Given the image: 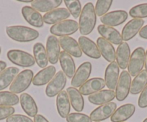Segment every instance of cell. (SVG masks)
Here are the masks:
<instances>
[{
    "mask_svg": "<svg viewBox=\"0 0 147 122\" xmlns=\"http://www.w3.org/2000/svg\"><path fill=\"white\" fill-rule=\"evenodd\" d=\"M145 50L141 47L136 48L132 53L128 65V72L131 76L136 77L143 71L145 65Z\"/></svg>",
    "mask_w": 147,
    "mask_h": 122,
    "instance_id": "obj_4",
    "label": "cell"
},
{
    "mask_svg": "<svg viewBox=\"0 0 147 122\" xmlns=\"http://www.w3.org/2000/svg\"><path fill=\"white\" fill-rule=\"evenodd\" d=\"M97 122H99V121H97Z\"/></svg>",
    "mask_w": 147,
    "mask_h": 122,
    "instance_id": "obj_49",
    "label": "cell"
},
{
    "mask_svg": "<svg viewBox=\"0 0 147 122\" xmlns=\"http://www.w3.org/2000/svg\"><path fill=\"white\" fill-rule=\"evenodd\" d=\"M6 122H34L28 116L22 114H13L7 119Z\"/></svg>",
    "mask_w": 147,
    "mask_h": 122,
    "instance_id": "obj_39",
    "label": "cell"
},
{
    "mask_svg": "<svg viewBox=\"0 0 147 122\" xmlns=\"http://www.w3.org/2000/svg\"><path fill=\"white\" fill-rule=\"evenodd\" d=\"M56 72V68L53 65H50L43 68L34 76L32 84L36 86H41L49 83L52 78L55 76Z\"/></svg>",
    "mask_w": 147,
    "mask_h": 122,
    "instance_id": "obj_24",
    "label": "cell"
},
{
    "mask_svg": "<svg viewBox=\"0 0 147 122\" xmlns=\"http://www.w3.org/2000/svg\"><path fill=\"white\" fill-rule=\"evenodd\" d=\"M97 31L102 37L105 39L110 43L120 45L123 43V38L121 33L114 27L100 25L97 27Z\"/></svg>",
    "mask_w": 147,
    "mask_h": 122,
    "instance_id": "obj_17",
    "label": "cell"
},
{
    "mask_svg": "<svg viewBox=\"0 0 147 122\" xmlns=\"http://www.w3.org/2000/svg\"><path fill=\"white\" fill-rule=\"evenodd\" d=\"M6 33L9 38L20 43L33 41L39 37V33L37 30L21 25L7 27Z\"/></svg>",
    "mask_w": 147,
    "mask_h": 122,
    "instance_id": "obj_2",
    "label": "cell"
},
{
    "mask_svg": "<svg viewBox=\"0 0 147 122\" xmlns=\"http://www.w3.org/2000/svg\"><path fill=\"white\" fill-rule=\"evenodd\" d=\"M139 36L143 39L147 40V25L143 27L139 32Z\"/></svg>",
    "mask_w": 147,
    "mask_h": 122,
    "instance_id": "obj_43",
    "label": "cell"
},
{
    "mask_svg": "<svg viewBox=\"0 0 147 122\" xmlns=\"http://www.w3.org/2000/svg\"><path fill=\"white\" fill-rule=\"evenodd\" d=\"M129 15L134 19H143L147 17V3L140 4L131 8Z\"/></svg>",
    "mask_w": 147,
    "mask_h": 122,
    "instance_id": "obj_36",
    "label": "cell"
},
{
    "mask_svg": "<svg viewBox=\"0 0 147 122\" xmlns=\"http://www.w3.org/2000/svg\"><path fill=\"white\" fill-rule=\"evenodd\" d=\"M138 105L141 109L147 107V85L141 93V95L138 98Z\"/></svg>",
    "mask_w": 147,
    "mask_h": 122,
    "instance_id": "obj_41",
    "label": "cell"
},
{
    "mask_svg": "<svg viewBox=\"0 0 147 122\" xmlns=\"http://www.w3.org/2000/svg\"><path fill=\"white\" fill-rule=\"evenodd\" d=\"M92 73V64L90 62H84L77 68L72 78L71 84L74 88L81 87L83 84L88 81Z\"/></svg>",
    "mask_w": 147,
    "mask_h": 122,
    "instance_id": "obj_9",
    "label": "cell"
},
{
    "mask_svg": "<svg viewBox=\"0 0 147 122\" xmlns=\"http://www.w3.org/2000/svg\"><path fill=\"white\" fill-rule=\"evenodd\" d=\"M144 20L142 19H133L130 20L122 29L123 40L128 41L134 38L138 33H139L140 30L143 27L144 25Z\"/></svg>",
    "mask_w": 147,
    "mask_h": 122,
    "instance_id": "obj_13",
    "label": "cell"
},
{
    "mask_svg": "<svg viewBox=\"0 0 147 122\" xmlns=\"http://www.w3.org/2000/svg\"><path fill=\"white\" fill-rule=\"evenodd\" d=\"M59 41L63 51L75 57H82V51L77 40L71 37H61Z\"/></svg>",
    "mask_w": 147,
    "mask_h": 122,
    "instance_id": "obj_18",
    "label": "cell"
},
{
    "mask_svg": "<svg viewBox=\"0 0 147 122\" xmlns=\"http://www.w3.org/2000/svg\"><path fill=\"white\" fill-rule=\"evenodd\" d=\"M112 4V0H98L97 1L95 7H94L96 15L101 17L103 15H106L110 9Z\"/></svg>",
    "mask_w": 147,
    "mask_h": 122,
    "instance_id": "obj_37",
    "label": "cell"
},
{
    "mask_svg": "<svg viewBox=\"0 0 147 122\" xmlns=\"http://www.w3.org/2000/svg\"><path fill=\"white\" fill-rule=\"evenodd\" d=\"M117 109V104L114 102H110L106 104L101 105L90 113V119L92 121L97 122L106 120L111 117Z\"/></svg>",
    "mask_w": 147,
    "mask_h": 122,
    "instance_id": "obj_10",
    "label": "cell"
},
{
    "mask_svg": "<svg viewBox=\"0 0 147 122\" xmlns=\"http://www.w3.org/2000/svg\"><path fill=\"white\" fill-rule=\"evenodd\" d=\"M21 107L25 113L30 117H35L38 112V109L33 98L27 93H23L20 97Z\"/></svg>",
    "mask_w": 147,
    "mask_h": 122,
    "instance_id": "obj_27",
    "label": "cell"
},
{
    "mask_svg": "<svg viewBox=\"0 0 147 122\" xmlns=\"http://www.w3.org/2000/svg\"><path fill=\"white\" fill-rule=\"evenodd\" d=\"M20 99L10 91H0V106H12L18 104Z\"/></svg>",
    "mask_w": 147,
    "mask_h": 122,
    "instance_id": "obj_34",
    "label": "cell"
},
{
    "mask_svg": "<svg viewBox=\"0 0 147 122\" xmlns=\"http://www.w3.org/2000/svg\"><path fill=\"white\" fill-rule=\"evenodd\" d=\"M1 51H2V49H1V47H0V54H1Z\"/></svg>",
    "mask_w": 147,
    "mask_h": 122,
    "instance_id": "obj_48",
    "label": "cell"
},
{
    "mask_svg": "<svg viewBox=\"0 0 147 122\" xmlns=\"http://www.w3.org/2000/svg\"><path fill=\"white\" fill-rule=\"evenodd\" d=\"M56 109L59 116L63 119H66L71 110V103L69 101L67 92L61 91L56 97Z\"/></svg>",
    "mask_w": 147,
    "mask_h": 122,
    "instance_id": "obj_28",
    "label": "cell"
},
{
    "mask_svg": "<svg viewBox=\"0 0 147 122\" xmlns=\"http://www.w3.org/2000/svg\"><path fill=\"white\" fill-rule=\"evenodd\" d=\"M7 58L11 63L22 68L33 66L35 60L33 56L21 50H10L7 52Z\"/></svg>",
    "mask_w": 147,
    "mask_h": 122,
    "instance_id": "obj_5",
    "label": "cell"
},
{
    "mask_svg": "<svg viewBox=\"0 0 147 122\" xmlns=\"http://www.w3.org/2000/svg\"><path fill=\"white\" fill-rule=\"evenodd\" d=\"M115 98V92L111 90H102L97 93L90 95L89 101L94 105H104L110 103Z\"/></svg>",
    "mask_w": 147,
    "mask_h": 122,
    "instance_id": "obj_26",
    "label": "cell"
},
{
    "mask_svg": "<svg viewBox=\"0 0 147 122\" xmlns=\"http://www.w3.org/2000/svg\"><path fill=\"white\" fill-rule=\"evenodd\" d=\"M33 57L35 63L40 68H45L49 63L46 49L41 43H37L33 46Z\"/></svg>",
    "mask_w": 147,
    "mask_h": 122,
    "instance_id": "obj_32",
    "label": "cell"
},
{
    "mask_svg": "<svg viewBox=\"0 0 147 122\" xmlns=\"http://www.w3.org/2000/svg\"><path fill=\"white\" fill-rule=\"evenodd\" d=\"M78 43L80 45L82 51L86 55L93 59L100 58L101 54H100L97 44L94 41L90 40L89 37H85V36H81L79 37Z\"/></svg>",
    "mask_w": 147,
    "mask_h": 122,
    "instance_id": "obj_16",
    "label": "cell"
},
{
    "mask_svg": "<svg viewBox=\"0 0 147 122\" xmlns=\"http://www.w3.org/2000/svg\"><path fill=\"white\" fill-rule=\"evenodd\" d=\"M105 87V80L102 78H92L89 79L80 88V91L83 96H90L102 91Z\"/></svg>",
    "mask_w": 147,
    "mask_h": 122,
    "instance_id": "obj_14",
    "label": "cell"
},
{
    "mask_svg": "<svg viewBox=\"0 0 147 122\" xmlns=\"http://www.w3.org/2000/svg\"><path fill=\"white\" fill-rule=\"evenodd\" d=\"M22 15L28 23L35 27H42L43 26V18L41 14L34 9L32 7L25 6L22 8Z\"/></svg>",
    "mask_w": 147,
    "mask_h": 122,
    "instance_id": "obj_19",
    "label": "cell"
},
{
    "mask_svg": "<svg viewBox=\"0 0 147 122\" xmlns=\"http://www.w3.org/2000/svg\"><path fill=\"white\" fill-rule=\"evenodd\" d=\"M19 72L20 69L16 67H9L2 71L0 73V91L5 90L11 85Z\"/></svg>",
    "mask_w": 147,
    "mask_h": 122,
    "instance_id": "obj_31",
    "label": "cell"
},
{
    "mask_svg": "<svg viewBox=\"0 0 147 122\" xmlns=\"http://www.w3.org/2000/svg\"><path fill=\"white\" fill-rule=\"evenodd\" d=\"M96 22L97 15L94 7L92 2H88L84 5L80 14L79 22L80 33L84 36L90 35L94 29Z\"/></svg>",
    "mask_w": 147,
    "mask_h": 122,
    "instance_id": "obj_1",
    "label": "cell"
},
{
    "mask_svg": "<svg viewBox=\"0 0 147 122\" xmlns=\"http://www.w3.org/2000/svg\"><path fill=\"white\" fill-rule=\"evenodd\" d=\"M131 75L128 71H122L115 88V98L118 101H123L128 97L131 91Z\"/></svg>",
    "mask_w": 147,
    "mask_h": 122,
    "instance_id": "obj_7",
    "label": "cell"
},
{
    "mask_svg": "<svg viewBox=\"0 0 147 122\" xmlns=\"http://www.w3.org/2000/svg\"><path fill=\"white\" fill-rule=\"evenodd\" d=\"M79 29V24L73 19H66L53 25L50 28V32L54 36L69 37L74 34Z\"/></svg>",
    "mask_w": 147,
    "mask_h": 122,
    "instance_id": "obj_6",
    "label": "cell"
},
{
    "mask_svg": "<svg viewBox=\"0 0 147 122\" xmlns=\"http://www.w3.org/2000/svg\"><path fill=\"white\" fill-rule=\"evenodd\" d=\"M143 122H147V118H146V119H144V120L143 121Z\"/></svg>",
    "mask_w": 147,
    "mask_h": 122,
    "instance_id": "obj_47",
    "label": "cell"
},
{
    "mask_svg": "<svg viewBox=\"0 0 147 122\" xmlns=\"http://www.w3.org/2000/svg\"><path fill=\"white\" fill-rule=\"evenodd\" d=\"M62 3V0H35L31 3L34 9L40 12H49L57 9Z\"/></svg>",
    "mask_w": 147,
    "mask_h": 122,
    "instance_id": "obj_30",
    "label": "cell"
},
{
    "mask_svg": "<svg viewBox=\"0 0 147 122\" xmlns=\"http://www.w3.org/2000/svg\"><path fill=\"white\" fill-rule=\"evenodd\" d=\"M66 81L67 78L65 74L62 71H59L46 86V96L51 98L59 94L66 86Z\"/></svg>",
    "mask_w": 147,
    "mask_h": 122,
    "instance_id": "obj_8",
    "label": "cell"
},
{
    "mask_svg": "<svg viewBox=\"0 0 147 122\" xmlns=\"http://www.w3.org/2000/svg\"><path fill=\"white\" fill-rule=\"evenodd\" d=\"M130 57H131V50L129 45L125 42L122 43L120 45H118L115 54L116 63L120 68L125 70V68H128Z\"/></svg>",
    "mask_w": 147,
    "mask_h": 122,
    "instance_id": "obj_25",
    "label": "cell"
},
{
    "mask_svg": "<svg viewBox=\"0 0 147 122\" xmlns=\"http://www.w3.org/2000/svg\"><path fill=\"white\" fill-rule=\"evenodd\" d=\"M67 122H92L90 117L87 115L82 113H69L66 117Z\"/></svg>",
    "mask_w": 147,
    "mask_h": 122,
    "instance_id": "obj_38",
    "label": "cell"
},
{
    "mask_svg": "<svg viewBox=\"0 0 147 122\" xmlns=\"http://www.w3.org/2000/svg\"><path fill=\"white\" fill-rule=\"evenodd\" d=\"M120 68L115 61L110 63L105 69V82L109 90L113 91L116 88L117 83L119 79Z\"/></svg>",
    "mask_w": 147,
    "mask_h": 122,
    "instance_id": "obj_12",
    "label": "cell"
},
{
    "mask_svg": "<svg viewBox=\"0 0 147 122\" xmlns=\"http://www.w3.org/2000/svg\"><path fill=\"white\" fill-rule=\"evenodd\" d=\"M6 67H7L6 63H5V61L0 60V73L6 69Z\"/></svg>",
    "mask_w": 147,
    "mask_h": 122,
    "instance_id": "obj_44",
    "label": "cell"
},
{
    "mask_svg": "<svg viewBox=\"0 0 147 122\" xmlns=\"http://www.w3.org/2000/svg\"><path fill=\"white\" fill-rule=\"evenodd\" d=\"M19 2H23V3H32V1H30V0H28V1H24V0H20Z\"/></svg>",
    "mask_w": 147,
    "mask_h": 122,
    "instance_id": "obj_46",
    "label": "cell"
},
{
    "mask_svg": "<svg viewBox=\"0 0 147 122\" xmlns=\"http://www.w3.org/2000/svg\"><path fill=\"white\" fill-rule=\"evenodd\" d=\"M46 53L49 62L54 65L58 63L60 57V44L59 39L54 35L49 36L46 42Z\"/></svg>",
    "mask_w": 147,
    "mask_h": 122,
    "instance_id": "obj_15",
    "label": "cell"
},
{
    "mask_svg": "<svg viewBox=\"0 0 147 122\" xmlns=\"http://www.w3.org/2000/svg\"><path fill=\"white\" fill-rule=\"evenodd\" d=\"M59 62L61 66L62 71L68 78H72L76 72L75 63L71 55L65 51L61 52Z\"/></svg>",
    "mask_w": 147,
    "mask_h": 122,
    "instance_id": "obj_23",
    "label": "cell"
},
{
    "mask_svg": "<svg viewBox=\"0 0 147 122\" xmlns=\"http://www.w3.org/2000/svg\"><path fill=\"white\" fill-rule=\"evenodd\" d=\"M128 15L124 10H115L107 13L100 17V21L104 25L115 27L122 25L128 19Z\"/></svg>",
    "mask_w": 147,
    "mask_h": 122,
    "instance_id": "obj_11",
    "label": "cell"
},
{
    "mask_svg": "<svg viewBox=\"0 0 147 122\" xmlns=\"http://www.w3.org/2000/svg\"><path fill=\"white\" fill-rule=\"evenodd\" d=\"M15 110L12 106H0V121L7 119L14 114Z\"/></svg>",
    "mask_w": 147,
    "mask_h": 122,
    "instance_id": "obj_40",
    "label": "cell"
},
{
    "mask_svg": "<svg viewBox=\"0 0 147 122\" xmlns=\"http://www.w3.org/2000/svg\"><path fill=\"white\" fill-rule=\"evenodd\" d=\"M66 9L74 19L80 17L82 12L81 2L78 0H64L63 1Z\"/></svg>",
    "mask_w": 147,
    "mask_h": 122,
    "instance_id": "obj_35",
    "label": "cell"
},
{
    "mask_svg": "<svg viewBox=\"0 0 147 122\" xmlns=\"http://www.w3.org/2000/svg\"><path fill=\"white\" fill-rule=\"evenodd\" d=\"M70 17V13L66 8H57L50 11L43 15V22L48 25H56L66 20Z\"/></svg>",
    "mask_w": 147,
    "mask_h": 122,
    "instance_id": "obj_20",
    "label": "cell"
},
{
    "mask_svg": "<svg viewBox=\"0 0 147 122\" xmlns=\"http://www.w3.org/2000/svg\"><path fill=\"white\" fill-rule=\"evenodd\" d=\"M33 78V72L30 69L24 70L22 72L19 73L10 85V92L15 94H18L25 91L29 88L31 83H32Z\"/></svg>",
    "mask_w": 147,
    "mask_h": 122,
    "instance_id": "obj_3",
    "label": "cell"
},
{
    "mask_svg": "<svg viewBox=\"0 0 147 122\" xmlns=\"http://www.w3.org/2000/svg\"><path fill=\"white\" fill-rule=\"evenodd\" d=\"M97 45L98 47L101 55L109 63H113L115 60V49L110 42L106 40L103 37H100L97 38Z\"/></svg>",
    "mask_w": 147,
    "mask_h": 122,
    "instance_id": "obj_22",
    "label": "cell"
},
{
    "mask_svg": "<svg viewBox=\"0 0 147 122\" xmlns=\"http://www.w3.org/2000/svg\"><path fill=\"white\" fill-rule=\"evenodd\" d=\"M66 92L73 109L77 112L82 111L84 107V100L79 90L74 87H69Z\"/></svg>",
    "mask_w": 147,
    "mask_h": 122,
    "instance_id": "obj_29",
    "label": "cell"
},
{
    "mask_svg": "<svg viewBox=\"0 0 147 122\" xmlns=\"http://www.w3.org/2000/svg\"><path fill=\"white\" fill-rule=\"evenodd\" d=\"M147 85V71L143 70L136 76L134 78L131 82V94L137 95L141 93L143 90Z\"/></svg>",
    "mask_w": 147,
    "mask_h": 122,
    "instance_id": "obj_33",
    "label": "cell"
},
{
    "mask_svg": "<svg viewBox=\"0 0 147 122\" xmlns=\"http://www.w3.org/2000/svg\"><path fill=\"white\" fill-rule=\"evenodd\" d=\"M34 122H49L46 118H45L43 115L37 114L34 117Z\"/></svg>",
    "mask_w": 147,
    "mask_h": 122,
    "instance_id": "obj_42",
    "label": "cell"
},
{
    "mask_svg": "<svg viewBox=\"0 0 147 122\" xmlns=\"http://www.w3.org/2000/svg\"><path fill=\"white\" fill-rule=\"evenodd\" d=\"M145 68H146V71H147V50L145 54Z\"/></svg>",
    "mask_w": 147,
    "mask_h": 122,
    "instance_id": "obj_45",
    "label": "cell"
},
{
    "mask_svg": "<svg viewBox=\"0 0 147 122\" xmlns=\"http://www.w3.org/2000/svg\"><path fill=\"white\" fill-rule=\"evenodd\" d=\"M136 111V106L132 103H126L115 110L110 120L112 122H124L129 119Z\"/></svg>",
    "mask_w": 147,
    "mask_h": 122,
    "instance_id": "obj_21",
    "label": "cell"
}]
</instances>
